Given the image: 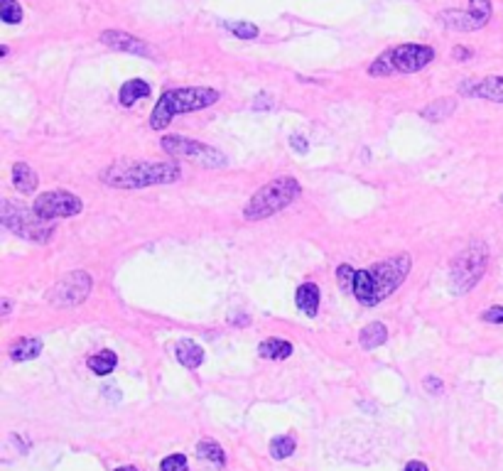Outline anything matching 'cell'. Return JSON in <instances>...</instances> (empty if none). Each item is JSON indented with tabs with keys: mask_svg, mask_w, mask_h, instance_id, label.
<instances>
[{
	"mask_svg": "<svg viewBox=\"0 0 503 471\" xmlns=\"http://www.w3.org/2000/svg\"><path fill=\"white\" fill-rule=\"evenodd\" d=\"M410 265H413L410 256L400 253V256L380 260L373 268L356 270L351 282V295L363 307H375V304H380L385 297H390L405 282L408 273H410Z\"/></svg>",
	"mask_w": 503,
	"mask_h": 471,
	"instance_id": "cell-1",
	"label": "cell"
},
{
	"mask_svg": "<svg viewBox=\"0 0 503 471\" xmlns=\"http://www.w3.org/2000/svg\"><path fill=\"white\" fill-rule=\"evenodd\" d=\"M182 177V167L175 160L147 162V160H118L101 172V182L113 190H142L152 185H170Z\"/></svg>",
	"mask_w": 503,
	"mask_h": 471,
	"instance_id": "cell-2",
	"label": "cell"
},
{
	"mask_svg": "<svg viewBox=\"0 0 503 471\" xmlns=\"http://www.w3.org/2000/svg\"><path fill=\"white\" fill-rule=\"evenodd\" d=\"M221 98L217 88L209 86H185V88H170L157 98L152 113H150V128L165 130L172 118L182 113H192V110H202L214 106Z\"/></svg>",
	"mask_w": 503,
	"mask_h": 471,
	"instance_id": "cell-3",
	"label": "cell"
},
{
	"mask_svg": "<svg viewBox=\"0 0 503 471\" xmlns=\"http://www.w3.org/2000/svg\"><path fill=\"white\" fill-rule=\"evenodd\" d=\"M300 194H302V185L295 177L290 175L278 177V180L268 182V185L261 187V190L248 199V204L243 207V216H246V221L270 219V216L280 214L283 209L290 207Z\"/></svg>",
	"mask_w": 503,
	"mask_h": 471,
	"instance_id": "cell-4",
	"label": "cell"
},
{
	"mask_svg": "<svg viewBox=\"0 0 503 471\" xmlns=\"http://www.w3.org/2000/svg\"><path fill=\"white\" fill-rule=\"evenodd\" d=\"M435 49L427 44H398L380 54L375 62L368 66L371 76H390V74H413V71L425 69L435 62Z\"/></svg>",
	"mask_w": 503,
	"mask_h": 471,
	"instance_id": "cell-5",
	"label": "cell"
},
{
	"mask_svg": "<svg viewBox=\"0 0 503 471\" xmlns=\"http://www.w3.org/2000/svg\"><path fill=\"white\" fill-rule=\"evenodd\" d=\"M0 221H3L5 229H10L20 238H27V241L47 243L54 236V224L42 221L35 214V209L25 207V204L3 202V207H0Z\"/></svg>",
	"mask_w": 503,
	"mask_h": 471,
	"instance_id": "cell-6",
	"label": "cell"
},
{
	"mask_svg": "<svg viewBox=\"0 0 503 471\" xmlns=\"http://www.w3.org/2000/svg\"><path fill=\"white\" fill-rule=\"evenodd\" d=\"M486 265H489V251L484 243H472L469 248H464L460 256L452 263V285L455 290L464 295L472 287H477V282L484 278Z\"/></svg>",
	"mask_w": 503,
	"mask_h": 471,
	"instance_id": "cell-7",
	"label": "cell"
},
{
	"mask_svg": "<svg viewBox=\"0 0 503 471\" xmlns=\"http://www.w3.org/2000/svg\"><path fill=\"white\" fill-rule=\"evenodd\" d=\"M162 150L170 155V157H182L190 160V162L199 165V167H226V157L224 152H219L217 147L204 145V143L190 140L185 135H165L162 138Z\"/></svg>",
	"mask_w": 503,
	"mask_h": 471,
	"instance_id": "cell-8",
	"label": "cell"
},
{
	"mask_svg": "<svg viewBox=\"0 0 503 471\" xmlns=\"http://www.w3.org/2000/svg\"><path fill=\"white\" fill-rule=\"evenodd\" d=\"M35 214L40 216L42 221H49L52 224L54 219H69V216H76L84 209L81 199L76 194L66 192V190H54V192H44L35 199L32 204Z\"/></svg>",
	"mask_w": 503,
	"mask_h": 471,
	"instance_id": "cell-9",
	"label": "cell"
},
{
	"mask_svg": "<svg viewBox=\"0 0 503 471\" xmlns=\"http://www.w3.org/2000/svg\"><path fill=\"white\" fill-rule=\"evenodd\" d=\"M91 275L84 273V270H74V273H66L52 290L47 292V300L54 304V307H76L88 297L91 292Z\"/></svg>",
	"mask_w": 503,
	"mask_h": 471,
	"instance_id": "cell-10",
	"label": "cell"
},
{
	"mask_svg": "<svg viewBox=\"0 0 503 471\" xmlns=\"http://www.w3.org/2000/svg\"><path fill=\"white\" fill-rule=\"evenodd\" d=\"M491 13H494L491 0H469L467 10H445V13H440V20L450 30L474 32L482 30L486 22L491 20Z\"/></svg>",
	"mask_w": 503,
	"mask_h": 471,
	"instance_id": "cell-11",
	"label": "cell"
},
{
	"mask_svg": "<svg viewBox=\"0 0 503 471\" xmlns=\"http://www.w3.org/2000/svg\"><path fill=\"white\" fill-rule=\"evenodd\" d=\"M460 91L474 98H486V101L503 103V76H484V79L479 81H464Z\"/></svg>",
	"mask_w": 503,
	"mask_h": 471,
	"instance_id": "cell-12",
	"label": "cell"
},
{
	"mask_svg": "<svg viewBox=\"0 0 503 471\" xmlns=\"http://www.w3.org/2000/svg\"><path fill=\"white\" fill-rule=\"evenodd\" d=\"M101 42L106 44L110 49H118V52H130V54H140V57H147L150 49L142 40L138 37L128 35V32H120V30H106L101 32Z\"/></svg>",
	"mask_w": 503,
	"mask_h": 471,
	"instance_id": "cell-13",
	"label": "cell"
},
{
	"mask_svg": "<svg viewBox=\"0 0 503 471\" xmlns=\"http://www.w3.org/2000/svg\"><path fill=\"white\" fill-rule=\"evenodd\" d=\"M8 353L13 361H30V358H37L42 353V339H37V336H22V339L10 343Z\"/></svg>",
	"mask_w": 503,
	"mask_h": 471,
	"instance_id": "cell-14",
	"label": "cell"
},
{
	"mask_svg": "<svg viewBox=\"0 0 503 471\" xmlns=\"http://www.w3.org/2000/svg\"><path fill=\"white\" fill-rule=\"evenodd\" d=\"M175 356H177V361H180L182 366H187V368H199V366L204 363V348L192 339H182V341H177V346H175Z\"/></svg>",
	"mask_w": 503,
	"mask_h": 471,
	"instance_id": "cell-15",
	"label": "cell"
},
{
	"mask_svg": "<svg viewBox=\"0 0 503 471\" xmlns=\"http://www.w3.org/2000/svg\"><path fill=\"white\" fill-rule=\"evenodd\" d=\"M295 302L307 317H314L319 312V287L314 282H302L295 292Z\"/></svg>",
	"mask_w": 503,
	"mask_h": 471,
	"instance_id": "cell-16",
	"label": "cell"
},
{
	"mask_svg": "<svg viewBox=\"0 0 503 471\" xmlns=\"http://www.w3.org/2000/svg\"><path fill=\"white\" fill-rule=\"evenodd\" d=\"M13 185L20 194H32L37 190V185H40V177H37V172L27 162H15L13 165Z\"/></svg>",
	"mask_w": 503,
	"mask_h": 471,
	"instance_id": "cell-17",
	"label": "cell"
},
{
	"mask_svg": "<svg viewBox=\"0 0 503 471\" xmlns=\"http://www.w3.org/2000/svg\"><path fill=\"white\" fill-rule=\"evenodd\" d=\"M150 84L142 79H128L123 86H120V93H118V101L123 103L125 108H130L135 101H140V98H147L150 96Z\"/></svg>",
	"mask_w": 503,
	"mask_h": 471,
	"instance_id": "cell-18",
	"label": "cell"
},
{
	"mask_svg": "<svg viewBox=\"0 0 503 471\" xmlns=\"http://www.w3.org/2000/svg\"><path fill=\"white\" fill-rule=\"evenodd\" d=\"M457 108V98H437V101H432L430 106H425L420 110V115H422L425 120H430V123H440V120L450 118L452 113H455Z\"/></svg>",
	"mask_w": 503,
	"mask_h": 471,
	"instance_id": "cell-19",
	"label": "cell"
},
{
	"mask_svg": "<svg viewBox=\"0 0 503 471\" xmlns=\"http://www.w3.org/2000/svg\"><path fill=\"white\" fill-rule=\"evenodd\" d=\"M115 363H118V356H115V353L110 351V348H103V351H98V353H93V356L86 358L88 371H91V373H96V376H108V373H113Z\"/></svg>",
	"mask_w": 503,
	"mask_h": 471,
	"instance_id": "cell-20",
	"label": "cell"
},
{
	"mask_svg": "<svg viewBox=\"0 0 503 471\" xmlns=\"http://www.w3.org/2000/svg\"><path fill=\"white\" fill-rule=\"evenodd\" d=\"M358 341H361L363 348H375L388 341V329H385V324H380V321H371V324H366L361 329Z\"/></svg>",
	"mask_w": 503,
	"mask_h": 471,
	"instance_id": "cell-21",
	"label": "cell"
},
{
	"mask_svg": "<svg viewBox=\"0 0 503 471\" xmlns=\"http://www.w3.org/2000/svg\"><path fill=\"white\" fill-rule=\"evenodd\" d=\"M258 353L263 358H270V361H283L292 353V343L285 339H265L258 346Z\"/></svg>",
	"mask_w": 503,
	"mask_h": 471,
	"instance_id": "cell-22",
	"label": "cell"
},
{
	"mask_svg": "<svg viewBox=\"0 0 503 471\" xmlns=\"http://www.w3.org/2000/svg\"><path fill=\"white\" fill-rule=\"evenodd\" d=\"M197 454L207 462L217 464V467H226V454L221 450V445H217L214 440H202L197 445Z\"/></svg>",
	"mask_w": 503,
	"mask_h": 471,
	"instance_id": "cell-23",
	"label": "cell"
},
{
	"mask_svg": "<svg viewBox=\"0 0 503 471\" xmlns=\"http://www.w3.org/2000/svg\"><path fill=\"white\" fill-rule=\"evenodd\" d=\"M297 447V440L292 435H280L270 440V457L273 459H287Z\"/></svg>",
	"mask_w": 503,
	"mask_h": 471,
	"instance_id": "cell-24",
	"label": "cell"
},
{
	"mask_svg": "<svg viewBox=\"0 0 503 471\" xmlns=\"http://www.w3.org/2000/svg\"><path fill=\"white\" fill-rule=\"evenodd\" d=\"M22 5L18 0H0V18L5 25H20L22 22Z\"/></svg>",
	"mask_w": 503,
	"mask_h": 471,
	"instance_id": "cell-25",
	"label": "cell"
},
{
	"mask_svg": "<svg viewBox=\"0 0 503 471\" xmlns=\"http://www.w3.org/2000/svg\"><path fill=\"white\" fill-rule=\"evenodd\" d=\"M226 30L234 32L239 40H256L261 35L258 25H253V22H226Z\"/></svg>",
	"mask_w": 503,
	"mask_h": 471,
	"instance_id": "cell-26",
	"label": "cell"
},
{
	"mask_svg": "<svg viewBox=\"0 0 503 471\" xmlns=\"http://www.w3.org/2000/svg\"><path fill=\"white\" fill-rule=\"evenodd\" d=\"M187 457L185 454H170V457L162 459V464H160V471H187Z\"/></svg>",
	"mask_w": 503,
	"mask_h": 471,
	"instance_id": "cell-27",
	"label": "cell"
},
{
	"mask_svg": "<svg viewBox=\"0 0 503 471\" xmlns=\"http://www.w3.org/2000/svg\"><path fill=\"white\" fill-rule=\"evenodd\" d=\"M353 273L356 270L351 268V265H339V270H336V278H339V285L344 292H349L351 295V282H353Z\"/></svg>",
	"mask_w": 503,
	"mask_h": 471,
	"instance_id": "cell-28",
	"label": "cell"
},
{
	"mask_svg": "<svg viewBox=\"0 0 503 471\" xmlns=\"http://www.w3.org/2000/svg\"><path fill=\"white\" fill-rule=\"evenodd\" d=\"M484 321H491V324H503V307H491L482 314Z\"/></svg>",
	"mask_w": 503,
	"mask_h": 471,
	"instance_id": "cell-29",
	"label": "cell"
},
{
	"mask_svg": "<svg viewBox=\"0 0 503 471\" xmlns=\"http://www.w3.org/2000/svg\"><path fill=\"white\" fill-rule=\"evenodd\" d=\"M422 388L427 393H435V395H440L442 390H445V385H442V381L440 378H432V376H427V378L422 381Z\"/></svg>",
	"mask_w": 503,
	"mask_h": 471,
	"instance_id": "cell-30",
	"label": "cell"
},
{
	"mask_svg": "<svg viewBox=\"0 0 503 471\" xmlns=\"http://www.w3.org/2000/svg\"><path fill=\"white\" fill-rule=\"evenodd\" d=\"M472 49H469V47H455V49H452V57H455L457 59V62H467V59H472Z\"/></svg>",
	"mask_w": 503,
	"mask_h": 471,
	"instance_id": "cell-31",
	"label": "cell"
},
{
	"mask_svg": "<svg viewBox=\"0 0 503 471\" xmlns=\"http://www.w3.org/2000/svg\"><path fill=\"white\" fill-rule=\"evenodd\" d=\"M290 145L295 147V150L300 152V155L307 152V140H305L302 135H292V138H290Z\"/></svg>",
	"mask_w": 503,
	"mask_h": 471,
	"instance_id": "cell-32",
	"label": "cell"
},
{
	"mask_svg": "<svg viewBox=\"0 0 503 471\" xmlns=\"http://www.w3.org/2000/svg\"><path fill=\"white\" fill-rule=\"evenodd\" d=\"M253 108H256V110H263V108H273V98H270L268 93H261V96L256 98V103H253Z\"/></svg>",
	"mask_w": 503,
	"mask_h": 471,
	"instance_id": "cell-33",
	"label": "cell"
},
{
	"mask_svg": "<svg viewBox=\"0 0 503 471\" xmlns=\"http://www.w3.org/2000/svg\"><path fill=\"white\" fill-rule=\"evenodd\" d=\"M403 471H430V469H427V464H425V462H418V459H415V462H408Z\"/></svg>",
	"mask_w": 503,
	"mask_h": 471,
	"instance_id": "cell-34",
	"label": "cell"
},
{
	"mask_svg": "<svg viewBox=\"0 0 503 471\" xmlns=\"http://www.w3.org/2000/svg\"><path fill=\"white\" fill-rule=\"evenodd\" d=\"M10 309H13V302H10V300H3V314H10Z\"/></svg>",
	"mask_w": 503,
	"mask_h": 471,
	"instance_id": "cell-35",
	"label": "cell"
},
{
	"mask_svg": "<svg viewBox=\"0 0 503 471\" xmlns=\"http://www.w3.org/2000/svg\"><path fill=\"white\" fill-rule=\"evenodd\" d=\"M231 324H241V326H246V324H248V317H241V319L231 317Z\"/></svg>",
	"mask_w": 503,
	"mask_h": 471,
	"instance_id": "cell-36",
	"label": "cell"
},
{
	"mask_svg": "<svg viewBox=\"0 0 503 471\" xmlns=\"http://www.w3.org/2000/svg\"><path fill=\"white\" fill-rule=\"evenodd\" d=\"M115 471H138L135 467H120V469H115Z\"/></svg>",
	"mask_w": 503,
	"mask_h": 471,
	"instance_id": "cell-37",
	"label": "cell"
}]
</instances>
